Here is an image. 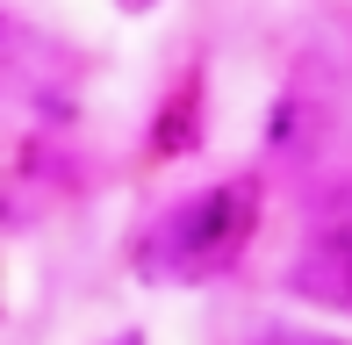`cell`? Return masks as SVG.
Here are the masks:
<instances>
[{"mask_svg":"<svg viewBox=\"0 0 352 345\" xmlns=\"http://www.w3.org/2000/svg\"><path fill=\"white\" fill-rule=\"evenodd\" d=\"M252 230H259V187L252 180H223V187H201L166 223L158 259H166L173 274H216V266H230L252 245Z\"/></svg>","mask_w":352,"mask_h":345,"instance_id":"obj_1","label":"cell"},{"mask_svg":"<svg viewBox=\"0 0 352 345\" xmlns=\"http://www.w3.org/2000/svg\"><path fill=\"white\" fill-rule=\"evenodd\" d=\"M295 288L316 295V302H352V223L331 230V238H316L309 252L295 266Z\"/></svg>","mask_w":352,"mask_h":345,"instance_id":"obj_2","label":"cell"},{"mask_svg":"<svg viewBox=\"0 0 352 345\" xmlns=\"http://www.w3.org/2000/svg\"><path fill=\"white\" fill-rule=\"evenodd\" d=\"M122 8H130V14H144V8H158V0H122Z\"/></svg>","mask_w":352,"mask_h":345,"instance_id":"obj_3","label":"cell"},{"mask_svg":"<svg viewBox=\"0 0 352 345\" xmlns=\"http://www.w3.org/2000/svg\"><path fill=\"white\" fill-rule=\"evenodd\" d=\"M108 345H144V338H137V331H122V338H108Z\"/></svg>","mask_w":352,"mask_h":345,"instance_id":"obj_4","label":"cell"}]
</instances>
